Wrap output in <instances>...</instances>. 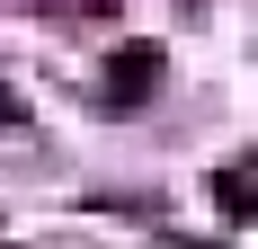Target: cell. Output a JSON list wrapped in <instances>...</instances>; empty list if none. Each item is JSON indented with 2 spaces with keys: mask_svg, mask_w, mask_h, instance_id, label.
I'll return each mask as SVG.
<instances>
[{
  "mask_svg": "<svg viewBox=\"0 0 258 249\" xmlns=\"http://www.w3.org/2000/svg\"><path fill=\"white\" fill-rule=\"evenodd\" d=\"M143 80H152V53H125V63H116V107H134Z\"/></svg>",
  "mask_w": 258,
  "mask_h": 249,
  "instance_id": "6da1fadb",
  "label": "cell"
},
{
  "mask_svg": "<svg viewBox=\"0 0 258 249\" xmlns=\"http://www.w3.org/2000/svg\"><path fill=\"white\" fill-rule=\"evenodd\" d=\"M223 214H249V169H223Z\"/></svg>",
  "mask_w": 258,
  "mask_h": 249,
  "instance_id": "7a4b0ae2",
  "label": "cell"
}]
</instances>
